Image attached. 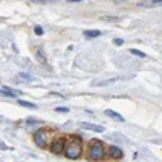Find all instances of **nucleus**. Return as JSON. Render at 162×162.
Listing matches in <instances>:
<instances>
[{"label":"nucleus","instance_id":"6ab92c4d","mask_svg":"<svg viewBox=\"0 0 162 162\" xmlns=\"http://www.w3.org/2000/svg\"><path fill=\"white\" fill-rule=\"evenodd\" d=\"M31 2H37V4H46V2H49V0H31Z\"/></svg>","mask_w":162,"mask_h":162},{"label":"nucleus","instance_id":"9b49d317","mask_svg":"<svg viewBox=\"0 0 162 162\" xmlns=\"http://www.w3.org/2000/svg\"><path fill=\"white\" fill-rule=\"evenodd\" d=\"M106 113H107V115H109V117H112V118H117V120H118V122H123V117H122V115H120V113L118 112H115V110H106Z\"/></svg>","mask_w":162,"mask_h":162},{"label":"nucleus","instance_id":"f3484780","mask_svg":"<svg viewBox=\"0 0 162 162\" xmlns=\"http://www.w3.org/2000/svg\"><path fill=\"white\" fill-rule=\"evenodd\" d=\"M68 110H70L68 107H57L55 112H68Z\"/></svg>","mask_w":162,"mask_h":162},{"label":"nucleus","instance_id":"1a4fd4ad","mask_svg":"<svg viewBox=\"0 0 162 162\" xmlns=\"http://www.w3.org/2000/svg\"><path fill=\"white\" fill-rule=\"evenodd\" d=\"M109 151H110V157H112V159H122V157H123V152L120 151L118 148H115V146H112Z\"/></svg>","mask_w":162,"mask_h":162},{"label":"nucleus","instance_id":"f03ea898","mask_svg":"<svg viewBox=\"0 0 162 162\" xmlns=\"http://www.w3.org/2000/svg\"><path fill=\"white\" fill-rule=\"evenodd\" d=\"M104 152H106V149H104V144L101 143V141H92L91 146H89V151H88V156L91 161H102L104 159Z\"/></svg>","mask_w":162,"mask_h":162},{"label":"nucleus","instance_id":"0eeeda50","mask_svg":"<svg viewBox=\"0 0 162 162\" xmlns=\"http://www.w3.org/2000/svg\"><path fill=\"white\" fill-rule=\"evenodd\" d=\"M36 57L39 58V62L42 65H47V55H46V52H44V49L37 47V49H36Z\"/></svg>","mask_w":162,"mask_h":162},{"label":"nucleus","instance_id":"f257e3e1","mask_svg":"<svg viewBox=\"0 0 162 162\" xmlns=\"http://www.w3.org/2000/svg\"><path fill=\"white\" fill-rule=\"evenodd\" d=\"M81 152H83V141H81V138L75 136L67 143V148H65L63 154L68 159H78L81 156Z\"/></svg>","mask_w":162,"mask_h":162},{"label":"nucleus","instance_id":"412c9836","mask_svg":"<svg viewBox=\"0 0 162 162\" xmlns=\"http://www.w3.org/2000/svg\"><path fill=\"white\" fill-rule=\"evenodd\" d=\"M68 2H83V0H68Z\"/></svg>","mask_w":162,"mask_h":162},{"label":"nucleus","instance_id":"a211bd4d","mask_svg":"<svg viewBox=\"0 0 162 162\" xmlns=\"http://www.w3.org/2000/svg\"><path fill=\"white\" fill-rule=\"evenodd\" d=\"M115 44L117 46H122V44H123V39H115Z\"/></svg>","mask_w":162,"mask_h":162},{"label":"nucleus","instance_id":"20e7f679","mask_svg":"<svg viewBox=\"0 0 162 162\" xmlns=\"http://www.w3.org/2000/svg\"><path fill=\"white\" fill-rule=\"evenodd\" d=\"M34 143L37 148L46 149L47 148V131L46 130H37L34 133Z\"/></svg>","mask_w":162,"mask_h":162},{"label":"nucleus","instance_id":"39448f33","mask_svg":"<svg viewBox=\"0 0 162 162\" xmlns=\"http://www.w3.org/2000/svg\"><path fill=\"white\" fill-rule=\"evenodd\" d=\"M139 7L143 8H152V7H161L162 5V0H143V2H139Z\"/></svg>","mask_w":162,"mask_h":162},{"label":"nucleus","instance_id":"dca6fc26","mask_svg":"<svg viewBox=\"0 0 162 162\" xmlns=\"http://www.w3.org/2000/svg\"><path fill=\"white\" fill-rule=\"evenodd\" d=\"M34 32H36L37 36H42V34H44V29L41 28V26H36V28H34Z\"/></svg>","mask_w":162,"mask_h":162},{"label":"nucleus","instance_id":"2eb2a0df","mask_svg":"<svg viewBox=\"0 0 162 162\" xmlns=\"http://www.w3.org/2000/svg\"><path fill=\"white\" fill-rule=\"evenodd\" d=\"M130 52L133 54V55L139 57V58H144V57H146V54H144V52H141V50H138V49H130Z\"/></svg>","mask_w":162,"mask_h":162},{"label":"nucleus","instance_id":"6e6552de","mask_svg":"<svg viewBox=\"0 0 162 162\" xmlns=\"http://www.w3.org/2000/svg\"><path fill=\"white\" fill-rule=\"evenodd\" d=\"M99 36H102V32L97 31V29H86L85 31V37L86 39H94V37H99Z\"/></svg>","mask_w":162,"mask_h":162},{"label":"nucleus","instance_id":"9d476101","mask_svg":"<svg viewBox=\"0 0 162 162\" xmlns=\"http://www.w3.org/2000/svg\"><path fill=\"white\" fill-rule=\"evenodd\" d=\"M0 94L7 96V97H16L20 92L18 91H13V89H7V88H0Z\"/></svg>","mask_w":162,"mask_h":162},{"label":"nucleus","instance_id":"aec40b11","mask_svg":"<svg viewBox=\"0 0 162 162\" xmlns=\"http://www.w3.org/2000/svg\"><path fill=\"white\" fill-rule=\"evenodd\" d=\"M115 4H122V2H128V0H113Z\"/></svg>","mask_w":162,"mask_h":162},{"label":"nucleus","instance_id":"ddd939ff","mask_svg":"<svg viewBox=\"0 0 162 162\" xmlns=\"http://www.w3.org/2000/svg\"><path fill=\"white\" fill-rule=\"evenodd\" d=\"M18 104H20V106H23V107H28V109H37V107H36V104H31V102H28V101H18Z\"/></svg>","mask_w":162,"mask_h":162},{"label":"nucleus","instance_id":"4468645a","mask_svg":"<svg viewBox=\"0 0 162 162\" xmlns=\"http://www.w3.org/2000/svg\"><path fill=\"white\" fill-rule=\"evenodd\" d=\"M20 80L21 81H34V76H31L29 73H20Z\"/></svg>","mask_w":162,"mask_h":162},{"label":"nucleus","instance_id":"f8f14e48","mask_svg":"<svg viewBox=\"0 0 162 162\" xmlns=\"http://www.w3.org/2000/svg\"><path fill=\"white\" fill-rule=\"evenodd\" d=\"M101 20H102V21H120L122 18L120 16H112V15H102Z\"/></svg>","mask_w":162,"mask_h":162},{"label":"nucleus","instance_id":"423d86ee","mask_svg":"<svg viewBox=\"0 0 162 162\" xmlns=\"http://www.w3.org/2000/svg\"><path fill=\"white\" fill-rule=\"evenodd\" d=\"M81 128H85V130H91V131H97V133H102L104 131V127H99V125H94V123H81Z\"/></svg>","mask_w":162,"mask_h":162},{"label":"nucleus","instance_id":"7ed1b4c3","mask_svg":"<svg viewBox=\"0 0 162 162\" xmlns=\"http://www.w3.org/2000/svg\"><path fill=\"white\" fill-rule=\"evenodd\" d=\"M65 148H67V139H65L63 136L55 138V139L52 141V144H50V151H52L54 154H62V152H65Z\"/></svg>","mask_w":162,"mask_h":162}]
</instances>
